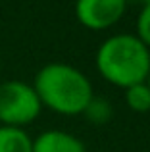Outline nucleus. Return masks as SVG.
<instances>
[{"instance_id": "nucleus-10", "label": "nucleus", "mask_w": 150, "mask_h": 152, "mask_svg": "<svg viewBox=\"0 0 150 152\" xmlns=\"http://www.w3.org/2000/svg\"><path fill=\"white\" fill-rule=\"evenodd\" d=\"M146 85L150 87V71H148V75H146Z\"/></svg>"}, {"instance_id": "nucleus-11", "label": "nucleus", "mask_w": 150, "mask_h": 152, "mask_svg": "<svg viewBox=\"0 0 150 152\" xmlns=\"http://www.w3.org/2000/svg\"><path fill=\"white\" fill-rule=\"evenodd\" d=\"M144 2H150V0H144Z\"/></svg>"}, {"instance_id": "nucleus-4", "label": "nucleus", "mask_w": 150, "mask_h": 152, "mask_svg": "<svg viewBox=\"0 0 150 152\" xmlns=\"http://www.w3.org/2000/svg\"><path fill=\"white\" fill-rule=\"evenodd\" d=\"M127 10V0H75V18L83 27L104 31L116 25Z\"/></svg>"}, {"instance_id": "nucleus-5", "label": "nucleus", "mask_w": 150, "mask_h": 152, "mask_svg": "<svg viewBox=\"0 0 150 152\" xmlns=\"http://www.w3.org/2000/svg\"><path fill=\"white\" fill-rule=\"evenodd\" d=\"M33 152H87L79 137L60 129H48L33 139Z\"/></svg>"}, {"instance_id": "nucleus-12", "label": "nucleus", "mask_w": 150, "mask_h": 152, "mask_svg": "<svg viewBox=\"0 0 150 152\" xmlns=\"http://www.w3.org/2000/svg\"><path fill=\"white\" fill-rule=\"evenodd\" d=\"M0 67H2V66H0Z\"/></svg>"}, {"instance_id": "nucleus-9", "label": "nucleus", "mask_w": 150, "mask_h": 152, "mask_svg": "<svg viewBox=\"0 0 150 152\" xmlns=\"http://www.w3.org/2000/svg\"><path fill=\"white\" fill-rule=\"evenodd\" d=\"M137 39L143 42L146 48H150V2H144L137 15Z\"/></svg>"}, {"instance_id": "nucleus-1", "label": "nucleus", "mask_w": 150, "mask_h": 152, "mask_svg": "<svg viewBox=\"0 0 150 152\" xmlns=\"http://www.w3.org/2000/svg\"><path fill=\"white\" fill-rule=\"evenodd\" d=\"M33 89L42 108L62 115H79L94 96L92 83L85 73L66 62H50L37 71Z\"/></svg>"}, {"instance_id": "nucleus-7", "label": "nucleus", "mask_w": 150, "mask_h": 152, "mask_svg": "<svg viewBox=\"0 0 150 152\" xmlns=\"http://www.w3.org/2000/svg\"><path fill=\"white\" fill-rule=\"evenodd\" d=\"M123 98H125L127 108H131L137 114H146V112H150V87L146 85V81L127 87Z\"/></svg>"}, {"instance_id": "nucleus-3", "label": "nucleus", "mask_w": 150, "mask_h": 152, "mask_svg": "<svg viewBox=\"0 0 150 152\" xmlns=\"http://www.w3.org/2000/svg\"><path fill=\"white\" fill-rule=\"evenodd\" d=\"M42 104L33 85L19 79L0 83V123L8 127H25L41 115Z\"/></svg>"}, {"instance_id": "nucleus-8", "label": "nucleus", "mask_w": 150, "mask_h": 152, "mask_svg": "<svg viewBox=\"0 0 150 152\" xmlns=\"http://www.w3.org/2000/svg\"><path fill=\"white\" fill-rule=\"evenodd\" d=\"M87 119H89L92 125H106V123L112 119L114 115V108L106 98H98V96H92L87 104L85 112H83Z\"/></svg>"}, {"instance_id": "nucleus-6", "label": "nucleus", "mask_w": 150, "mask_h": 152, "mask_svg": "<svg viewBox=\"0 0 150 152\" xmlns=\"http://www.w3.org/2000/svg\"><path fill=\"white\" fill-rule=\"evenodd\" d=\"M0 152H33V139L21 127L0 125Z\"/></svg>"}, {"instance_id": "nucleus-2", "label": "nucleus", "mask_w": 150, "mask_h": 152, "mask_svg": "<svg viewBox=\"0 0 150 152\" xmlns=\"http://www.w3.org/2000/svg\"><path fill=\"white\" fill-rule=\"evenodd\" d=\"M96 69L108 83L121 89L146 81L150 71V48L131 33H116L96 50Z\"/></svg>"}]
</instances>
